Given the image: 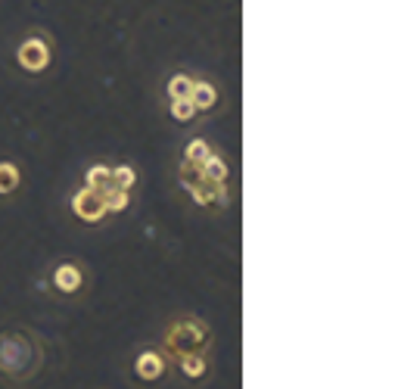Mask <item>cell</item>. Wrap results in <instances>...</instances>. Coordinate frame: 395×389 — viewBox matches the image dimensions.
Instances as JSON below:
<instances>
[{
    "label": "cell",
    "mask_w": 395,
    "mask_h": 389,
    "mask_svg": "<svg viewBox=\"0 0 395 389\" xmlns=\"http://www.w3.org/2000/svg\"><path fill=\"white\" fill-rule=\"evenodd\" d=\"M184 371H190V377H199V374H203V362H199V358H184Z\"/></svg>",
    "instance_id": "8fae6325"
},
{
    "label": "cell",
    "mask_w": 395,
    "mask_h": 389,
    "mask_svg": "<svg viewBox=\"0 0 395 389\" xmlns=\"http://www.w3.org/2000/svg\"><path fill=\"white\" fill-rule=\"evenodd\" d=\"M53 280H56V286H60V290H66V293H72V290H78V286H81V275H78V268H72V265H62V268L53 275Z\"/></svg>",
    "instance_id": "3957f363"
},
{
    "label": "cell",
    "mask_w": 395,
    "mask_h": 389,
    "mask_svg": "<svg viewBox=\"0 0 395 389\" xmlns=\"http://www.w3.org/2000/svg\"><path fill=\"white\" fill-rule=\"evenodd\" d=\"M47 60H50V50H47V44L44 41H25L22 47H19V62L28 69V72H41L47 66Z\"/></svg>",
    "instance_id": "7a4b0ae2"
},
{
    "label": "cell",
    "mask_w": 395,
    "mask_h": 389,
    "mask_svg": "<svg viewBox=\"0 0 395 389\" xmlns=\"http://www.w3.org/2000/svg\"><path fill=\"white\" fill-rule=\"evenodd\" d=\"M16 184H19L16 169H13L10 162H4V165H0V193H10Z\"/></svg>",
    "instance_id": "ba28073f"
},
{
    "label": "cell",
    "mask_w": 395,
    "mask_h": 389,
    "mask_svg": "<svg viewBox=\"0 0 395 389\" xmlns=\"http://www.w3.org/2000/svg\"><path fill=\"white\" fill-rule=\"evenodd\" d=\"M75 212L81 215L84 221H97V218H103L109 209H106V203H103V193L84 187V190L75 197Z\"/></svg>",
    "instance_id": "6da1fadb"
},
{
    "label": "cell",
    "mask_w": 395,
    "mask_h": 389,
    "mask_svg": "<svg viewBox=\"0 0 395 389\" xmlns=\"http://www.w3.org/2000/svg\"><path fill=\"white\" fill-rule=\"evenodd\" d=\"M193 112H196L193 100H175V103H171V115H175V119H181V121H187Z\"/></svg>",
    "instance_id": "9c48e42d"
},
{
    "label": "cell",
    "mask_w": 395,
    "mask_h": 389,
    "mask_svg": "<svg viewBox=\"0 0 395 389\" xmlns=\"http://www.w3.org/2000/svg\"><path fill=\"white\" fill-rule=\"evenodd\" d=\"M190 91H193V81H190V78H184V75L171 78V84H168L171 100H190Z\"/></svg>",
    "instance_id": "8992f818"
},
{
    "label": "cell",
    "mask_w": 395,
    "mask_h": 389,
    "mask_svg": "<svg viewBox=\"0 0 395 389\" xmlns=\"http://www.w3.org/2000/svg\"><path fill=\"white\" fill-rule=\"evenodd\" d=\"M209 147H206V143L203 140H193L190 143V147H187V159L184 162H190V165H203L206 159H209Z\"/></svg>",
    "instance_id": "52a82bcc"
},
{
    "label": "cell",
    "mask_w": 395,
    "mask_h": 389,
    "mask_svg": "<svg viewBox=\"0 0 395 389\" xmlns=\"http://www.w3.org/2000/svg\"><path fill=\"white\" fill-rule=\"evenodd\" d=\"M138 371H140V377H147V380H153V377H159L162 374V362L153 355V352H147V355H140V362H138Z\"/></svg>",
    "instance_id": "5b68a950"
},
{
    "label": "cell",
    "mask_w": 395,
    "mask_h": 389,
    "mask_svg": "<svg viewBox=\"0 0 395 389\" xmlns=\"http://www.w3.org/2000/svg\"><path fill=\"white\" fill-rule=\"evenodd\" d=\"M190 100H193V106H196V110H209V106L215 103V91H212V84H196V81H193Z\"/></svg>",
    "instance_id": "277c9868"
},
{
    "label": "cell",
    "mask_w": 395,
    "mask_h": 389,
    "mask_svg": "<svg viewBox=\"0 0 395 389\" xmlns=\"http://www.w3.org/2000/svg\"><path fill=\"white\" fill-rule=\"evenodd\" d=\"M131 184H134V171H131V169H116V171H112V187H121V190H128Z\"/></svg>",
    "instance_id": "30bf717a"
}]
</instances>
